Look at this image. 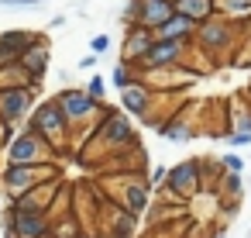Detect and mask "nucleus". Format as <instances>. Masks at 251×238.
Instances as JSON below:
<instances>
[{"mask_svg":"<svg viewBox=\"0 0 251 238\" xmlns=\"http://www.w3.org/2000/svg\"><path fill=\"white\" fill-rule=\"evenodd\" d=\"M42 179H45V183H55V179H59V169H55V166H45V162H38V166H11V162H7L4 176H0V183H4V190H7V200H14V197L35 190Z\"/></svg>","mask_w":251,"mask_h":238,"instance_id":"nucleus-1","label":"nucleus"},{"mask_svg":"<svg viewBox=\"0 0 251 238\" xmlns=\"http://www.w3.org/2000/svg\"><path fill=\"white\" fill-rule=\"evenodd\" d=\"M31 131H38V135L52 145V152L62 149V142H66V135H69V121H66L59 100H45V104L35 107V114H31Z\"/></svg>","mask_w":251,"mask_h":238,"instance_id":"nucleus-2","label":"nucleus"},{"mask_svg":"<svg viewBox=\"0 0 251 238\" xmlns=\"http://www.w3.org/2000/svg\"><path fill=\"white\" fill-rule=\"evenodd\" d=\"M49 155H52V145L31 128L18 131L7 145V162L11 166H38V162H49Z\"/></svg>","mask_w":251,"mask_h":238,"instance_id":"nucleus-3","label":"nucleus"},{"mask_svg":"<svg viewBox=\"0 0 251 238\" xmlns=\"http://www.w3.org/2000/svg\"><path fill=\"white\" fill-rule=\"evenodd\" d=\"M55 100H59V107H62V114H66V121H69V128H73V124H83L86 118H93V114L103 111V100L90 97L83 87H66Z\"/></svg>","mask_w":251,"mask_h":238,"instance_id":"nucleus-4","label":"nucleus"},{"mask_svg":"<svg viewBox=\"0 0 251 238\" xmlns=\"http://www.w3.org/2000/svg\"><path fill=\"white\" fill-rule=\"evenodd\" d=\"M4 217H11V224H14V231L21 238H45V235H52V217H49L45 207H14V204H7Z\"/></svg>","mask_w":251,"mask_h":238,"instance_id":"nucleus-5","label":"nucleus"},{"mask_svg":"<svg viewBox=\"0 0 251 238\" xmlns=\"http://www.w3.org/2000/svg\"><path fill=\"white\" fill-rule=\"evenodd\" d=\"M165 190L172 197H193L196 190H203V162L186 159V162L165 169Z\"/></svg>","mask_w":251,"mask_h":238,"instance_id":"nucleus-6","label":"nucleus"},{"mask_svg":"<svg viewBox=\"0 0 251 238\" xmlns=\"http://www.w3.org/2000/svg\"><path fill=\"white\" fill-rule=\"evenodd\" d=\"M38 93V83H18V87H4L0 90V121L14 124L31 111V100Z\"/></svg>","mask_w":251,"mask_h":238,"instance_id":"nucleus-7","label":"nucleus"},{"mask_svg":"<svg viewBox=\"0 0 251 238\" xmlns=\"http://www.w3.org/2000/svg\"><path fill=\"white\" fill-rule=\"evenodd\" d=\"M230 35H234V25L230 21H224V18H206V21H200L196 25V31H193V42L203 49V52H220V49H227L230 45Z\"/></svg>","mask_w":251,"mask_h":238,"instance_id":"nucleus-8","label":"nucleus"},{"mask_svg":"<svg viewBox=\"0 0 251 238\" xmlns=\"http://www.w3.org/2000/svg\"><path fill=\"white\" fill-rule=\"evenodd\" d=\"M186 49H189V42H179V38H155L151 42V49H148V56L138 62V69H165V66H179L182 62V56H186Z\"/></svg>","mask_w":251,"mask_h":238,"instance_id":"nucleus-9","label":"nucleus"},{"mask_svg":"<svg viewBox=\"0 0 251 238\" xmlns=\"http://www.w3.org/2000/svg\"><path fill=\"white\" fill-rule=\"evenodd\" d=\"M93 135H97V138H103V142H110V145H117V149L134 142L131 124H127V121H124L117 111H110V107H103V111H100V121H97Z\"/></svg>","mask_w":251,"mask_h":238,"instance_id":"nucleus-10","label":"nucleus"},{"mask_svg":"<svg viewBox=\"0 0 251 238\" xmlns=\"http://www.w3.org/2000/svg\"><path fill=\"white\" fill-rule=\"evenodd\" d=\"M151 42H155V31L138 28V25H127V38H124V52H121V59H124L131 69H138V62L148 56Z\"/></svg>","mask_w":251,"mask_h":238,"instance_id":"nucleus-11","label":"nucleus"},{"mask_svg":"<svg viewBox=\"0 0 251 238\" xmlns=\"http://www.w3.org/2000/svg\"><path fill=\"white\" fill-rule=\"evenodd\" d=\"M18 66H21V69H25L35 83H42V76L49 73V45L35 38V42H31V45L18 56Z\"/></svg>","mask_w":251,"mask_h":238,"instance_id":"nucleus-12","label":"nucleus"},{"mask_svg":"<svg viewBox=\"0 0 251 238\" xmlns=\"http://www.w3.org/2000/svg\"><path fill=\"white\" fill-rule=\"evenodd\" d=\"M193 31H196V21H189L186 14H176L169 21H162L155 28V38H179V42H193Z\"/></svg>","mask_w":251,"mask_h":238,"instance_id":"nucleus-13","label":"nucleus"},{"mask_svg":"<svg viewBox=\"0 0 251 238\" xmlns=\"http://www.w3.org/2000/svg\"><path fill=\"white\" fill-rule=\"evenodd\" d=\"M148 100H151V93H148V87H145V83H127V87L121 90V104H124V111H127V114L145 118V111L151 107Z\"/></svg>","mask_w":251,"mask_h":238,"instance_id":"nucleus-14","label":"nucleus"},{"mask_svg":"<svg viewBox=\"0 0 251 238\" xmlns=\"http://www.w3.org/2000/svg\"><path fill=\"white\" fill-rule=\"evenodd\" d=\"M172 11L176 14H186L189 21H206L217 14V0H172Z\"/></svg>","mask_w":251,"mask_h":238,"instance_id":"nucleus-15","label":"nucleus"},{"mask_svg":"<svg viewBox=\"0 0 251 238\" xmlns=\"http://www.w3.org/2000/svg\"><path fill=\"white\" fill-rule=\"evenodd\" d=\"M145 204H148V183L134 179V183L127 186V210H131V214H141Z\"/></svg>","mask_w":251,"mask_h":238,"instance_id":"nucleus-16","label":"nucleus"},{"mask_svg":"<svg viewBox=\"0 0 251 238\" xmlns=\"http://www.w3.org/2000/svg\"><path fill=\"white\" fill-rule=\"evenodd\" d=\"M0 38H4V42H7V45H11L18 56H21V52H25V49L35 42V35H31V31H0Z\"/></svg>","mask_w":251,"mask_h":238,"instance_id":"nucleus-17","label":"nucleus"},{"mask_svg":"<svg viewBox=\"0 0 251 238\" xmlns=\"http://www.w3.org/2000/svg\"><path fill=\"white\" fill-rule=\"evenodd\" d=\"M193 131H189V124H182V121H165L162 124V138H169V142H186Z\"/></svg>","mask_w":251,"mask_h":238,"instance_id":"nucleus-18","label":"nucleus"},{"mask_svg":"<svg viewBox=\"0 0 251 238\" xmlns=\"http://www.w3.org/2000/svg\"><path fill=\"white\" fill-rule=\"evenodd\" d=\"M110 83H114L117 90H124L127 83H134V80H131V66H127L124 59H121V62L114 66V73H110Z\"/></svg>","mask_w":251,"mask_h":238,"instance_id":"nucleus-19","label":"nucleus"},{"mask_svg":"<svg viewBox=\"0 0 251 238\" xmlns=\"http://www.w3.org/2000/svg\"><path fill=\"white\" fill-rule=\"evenodd\" d=\"M103 90H107L103 76H90V83H86V93H90V97H97V100H103Z\"/></svg>","mask_w":251,"mask_h":238,"instance_id":"nucleus-20","label":"nucleus"},{"mask_svg":"<svg viewBox=\"0 0 251 238\" xmlns=\"http://www.w3.org/2000/svg\"><path fill=\"white\" fill-rule=\"evenodd\" d=\"M107 49H110V35H97V38L90 42V52H93V56H103Z\"/></svg>","mask_w":251,"mask_h":238,"instance_id":"nucleus-21","label":"nucleus"},{"mask_svg":"<svg viewBox=\"0 0 251 238\" xmlns=\"http://www.w3.org/2000/svg\"><path fill=\"white\" fill-rule=\"evenodd\" d=\"M224 190L237 197V193H241V173H230V176H224Z\"/></svg>","mask_w":251,"mask_h":238,"instance_id":"nucleus-22","label":"nucleus"},{"mask_svg":"<svg viewBox=\"0 0 251 238\" xmlns=\"http://www.w3.org/2000/svg\"><path fill=\"white\" fill-rule=\"evenodd\" d=\"M224 169H230V173H241V169H244V159L230 152V155H224Z\"/></svg>","mask_w":251,"mask_h":238,"instance_id":"nucleus-23","label":"nucleus"},{"mask_svg":"<svg viewBox=\"0 0 251 238\" xmlns=\"http://www.w3.org/2000/svg\"><path fill=\"white\" fill-rule=\"evenodd\" d=\"M230 145L237 149V145H251V131H234L230 135Z\"/></svg>","mask_w":251,"mask_h":238,"instance_id":"nucleus-24","label":"nucleus"},{"mask_svg":"<svg viewBox=\"0 0 251 238\" xmlns=\"http://www.w3.org/2000/svg\"><path fill=\"white\" fill-rule=\"evenodd\" d=\"M4 7H38L42 0H0Z\"/></svg>","mask_w":251,"mask_h":238,"instance_id":"nucleus-25","label":"nucleus"},{"mask_svg":"<svg viewBox=\"0 0 251 238\" xmlns=\"http://www.w3.org/2000/svg\"><path fill=\"white\" fill-rule=\"evenodd\" d=\"M93 66H97V56H93V52H90V56H83V59H79V69H93Z\"/></svg>","mask_w":251,"mask_h":238,"instance_id":"nucleus-26","label":"nucleus"},{"mask_svg":"<svg viewBox=\"0 0 251 238\" xmlns=\"http://www.w3.org/2000/svg\"><path fill=\"white\" fill-rule=\"evenodd\" d=\"M73 238H100V235H86V231H76Z\"/></svg>","mask_w":251,"mask_h":238,"instance_id":"nucleus-27","label":"nucleus"},{"mask_svg":"<svg viewBox=\"0 0 251 238\" xmlns=\"http://www.w3.org/2000/svg\"><path fill=\"white\" fill-rule=\"evenodd\" d=\"M213 238H224V231H217V235H213Z\"/></svg>","mask_w":251,"mask_h":238,"instance_id":"nucleus-28","label":"nucleus"},{"mask_svg":"<svg viewBox=\"0 0 251 238\" xmlns=\"http://www.w3.org/2000/svg\"><path fill=\"white\" fill-rule=\"evenodd\" d=\"M45 238H52V235H45Z\"/></svg>","mask_w":251,"mask_h":238,"instance_id":"nucleus-29","label":"nucleus"}]
</instances>
